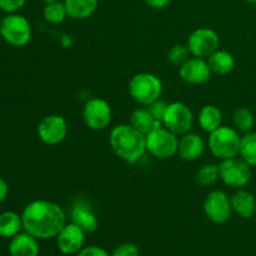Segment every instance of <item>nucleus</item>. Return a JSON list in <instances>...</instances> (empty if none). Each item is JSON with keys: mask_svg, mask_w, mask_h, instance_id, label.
<instances>
[{"mask_svg": "<svg viewBox=\"0 0 256 256\" xmlns=\"http://www.w3.org/2000/svg\"><path fill=\"white\" fill-rule=\"evenodd\" d=\"M22 229L36 239L56 238L66 224V214L59 204L39 199L29 202L22 212Z\"/></svg>", "mask_w": 256, "mask_h": 256, "instance_id": "nucleus-1", "label": "nucleus"}, {"mask_svg": "<svg viewBox=\"0 0 256 256\" xmlns=\"http://www.w3.org/2000/svg\"><path fill=\"white\" fill-rule=\"evenodd\" d=\"M109 144L115 155L129 164L139 162L146 152V138L130 124L116 125L110 132Z\"/></svg>", "mask_w": 256, "mask_h": 256, "instance_id": "nucleus-2", "label": "nucleus"}, {"mask_svg": "<svg viewBox=\"0 0 256 256\" xmlns=\"http://www.w3.org/2000/svg\"><path fill=\"white\" fill-rule=\"evenodd\" d=\"M242 136L235 128L222 125L210 132L209 149L212 154L219 160L232 159L239 156Z\"/></svg>", "mask_w": 256, "mask_h": 256, "instance_id": "nucleus-3", "label": "nucleus"}, {"mask_svg": "<svg viewBox=\"0 0 256 256\" xmlns=\"http://www.w3.org/2000/svg\"><path fill=\"white\" fill-rule=\"evenodd\" d=\"M129 94L138 104L148 106L160 99L162 82L152 72H138L129 82Z\"/></svg>", "mask_w": 256, "mask_h": 256, "instance_id": "nucleus-4", "label": "nucleus"}, {"mask_svg": "<svg viewBox=\"0 0 256 256\" xmlns=\"http://www.w3.org/2000/svg\"><path fill=\"white\" fill-rule=\"evenodd\" d=\"M0 35L6 44L22 48L32 40V24L24 15L10 12L0 22Z\"/></svg>", "mask_w": 256, "mask_h": 256, "instance_id": "nucleus-5", "label": "nucleus"}, {"mask_svg": "<svg viewBox=\"0 0 256 256\" xmlns=\"http://www.w3.org/2000/svg\"><path fill=\"white\" fill-rule=\"evenodd\" d=\"M146 138V152L150 155L160 160L170 159L178 154L179 149V136L170 132L164 125H159L148 135Z\"/></svg>", "mask_w": 256, "mask_h": 256, "instance_id": "nucleus-6", "label": "nucleus"}, {"mask_svg": "<svg viewBox=\"0 0 256 256\" xmlns=\"http://www.w3.org/2000/svg\"><path fill=\"white\" fill-rule=\"evenodd\" d=\"M219 172L220 180L225 185L235 189H242L252 180V166L238 156L220 160Z\"/></svg>", "mask_w": 256, "mask_h": 256, "instance_id": "nucleus-7", "label": "nucleus"}, {"mask_svg": "<svg viewBox=\"0 0 256 256\" xmlns=\"http://www.w3.org/2000/svg\"><path fill=\"white\" fill-rule=\"evenodd\" d=\"M219 34L212 28H198L189 35L186 46L190 55L208 59L212 52L219 49Z\"/></svg>", "mask_w": 256, "mask_h": 256, "instance_id": "nucleus-8", "label": "nucleus"}, {"mask_svg": "<svg viewBox=\"0 0 256 256\" xmlns=\"http://www.w3.org/2000/svg\"><path fill=\"white\" fill-rule=\"evenodd\" d=\"M194 124V114L186 104L182 102H170L162 119V125L178 136L186 134Z\"/></svg>", "mask_w": 256, "mask_h": 256, "instance_id": "nucleus-9", "label": "nucleus"}, {"mask_svg": "<svg viewBox=\"0 0 256 256\" xmlns=\"http://www.w3.org/2000/svg\"><path fill=\"white\" fill-rule=\"evenodd\" d=\"M112 106L102 98H92L82 108V119L89 129L100 132L105 130L112 122Z\"/></svg>", "mask_w": 256, "mask_h": 256, "instance_id": "nucleus-10", "label": "nucleus"}, {"mask_svg": "<svg viewBox=\"0 0 256 256\" xmlns=\"http://www.w3.org/2000/svg\"><path fill=\"white\" fill-rule=\"evenodd\" d=\"M204 214L215 224H224L232 218V200L222 190H212L204 200Z\"/></svg>", "mask_w": 256, "mask_h": 256, "instance_id": "nucleus-11", "label": "nucleus"}, {"mask_svg": "<svg viewBox=\"0 0 256 256\" xmlns=\"http://www.w3.org/2000/svg\"><path fill=\"white\" fill-rule=\"evenodd\" d=\"M68 122L59 114L46 115L38 125V136L44 144L58 145L65 140L68 135Z\"/></svg>", "mask_w": 256, "mask_h": 256, "instance_id": "nucleus-12", "label": "nucleus"}, {"mask_svg": "<svg viewBox=\"0 0 256 256\" xmlns=\"http://www.w3.org/2000/svg\"><path fill=\"white\" fill-rule=\"evenodd\" d=\"M212 69L206 59L192 56L179 66V75L182 82L190 85H202L212 78Z\"/></svg>", "mask_w": 256, "mask_h": 256, "instance_id": "nucleus-13", "label": "nucleus"}, {"mask_svg": "<svg viewBox=\"0 0 256 256\" xmlns=\"http://www.w3.org/2000/svg\"><path fill=\"white\" fill-rule=\"evenodd\" d=\"M85 234L86 232L74 222L65 224L56 235V245L60 252L64 255L78 254L84 246Z\"/></svg>", "mask_w": 256, "mask_h": 256, "instance_id": "nucleus-14", "label": "nucleus"}, {"mask_svg": "<svg viewBox=\"0 0 256 256\" xmlns=\"http://www.w3.org/2000/svg\"><path fill=\"white\" fill-rule=\"evenodd\" d=\"M70 218H72V222L82 228L86 234L96 232L98 226H99L96 215L92 212L89 202L84 199H78L72 204V210H70Z\"/></svg>", "mask_w": 256, "mask_h": 256, "instance_id": "nucleus-15", "label": "nucleus"}, {"mask_svg": "<svg viewBox=\"0 0 256 256\" xmlns=\"http://www.w3.org/2000/svg\"><path fill=\"white\" fill-rule=\"evenodd\" d=\"M205 142L204 139L196 132H186L179 139V149L178 154L184 162H195L204 154Z\"/></svg>", "mask_w": 256, "mask_h": 256, "instance_id": "nucleus-16", "label": "nucleus"}, {"mask_svg": "<svg viewBox=\"0 0 256 256\" xmlns=\"http://www.w3.org/2000/svg\"><path fill=\"white\" fill-rule=\"evenodd\" d=\"M39 250L36 238L26 232H19L10 240V256H39Z\"/></svg>", "mask_w": 256, "mask_h": 256, "instance_id": "nucleus-17", "label": "nucleus"}, {"mask_svg": "<svg viewBox=\"0 0 256 256\" xmlns=\"http://www.w3.org/2000/svg\"><path fill=\"white\" fill-rule=\"evenodd\" d=\"M232 200V212L242 219H250L256 212V199L250 192L242 189H238L230 198Z\"/></svg>", "mask_w": 256, "mask_h": 256, "instance_id": "nucleus-18", "label": "nucleus"}, {"mask_svg": "<svg viewBox=\"0 0 256 256\" xmlns=\"http://www.w3.org/2000/svg\"><path fill=\"white\" fill-rule=\"evenodd\" d=\"M64 4L68 16L74 20H84L96 12L99 0H64Z\"/></svg>", "mask_w": 256, "mask_h": 256, "instance_id": "nucleus-19", "label": "nucleus"}, {"mask_svg": "<svg viewBox=\"0 0 256 256\" xmlns=\"http://www.w3.org/2000/svg\"><path fill=\"white\" fill-rule=\"evenodd\" d=\"M208 62L212 69V74L216 75H228L234 70L235 58L232 52L228 50L218 49L208 58Z\"/></svg>", "mask_w": 256, "mask_h": 256, "instance_id": "nucleus-20", "label": "nucleus"}, {"mask_svg": "<svg viewBox=\"0 0 256 256\" xmlns=\"http://www.w3.org/2000/svg\"><path fill=\"white\" fill-rule=\"evenodd\" d=\"M200 128L206 132H212L222 125V112L216 105H204L198 116Z\"/></svg>", "mask_w": 256, "mask_h": 256, "instance_id": "nucleus-21", "label": "nucleus"}, {"mask_svg": "<svg viewBox=\"0 0 256 256\" xmlns=\"http://www.w3.org/2000/svg\"><path fill=\"white\" fill-rule=\"evenodd\" d=\"M130 125H132L135 129L139 130L144 135H148L152 129L162 124L156 122L150 110L146 106H144L132 110V112L130 114Z\"/></svg>", "mask_w": 256, "mask_h": 256, "instance_id": "nucleus-22", "label": "nucleus"}, {"mask_svg": "<svg viewBox=\"0 0 256 256\" xmlns=\"http://www.w3.org/2000/svg\"><path fill=\"white\" fill-rule=\"evenodd\" d=\"M22 215L15 212H4L0 214V236L12 239L22 232Z\"/></svg>", "mask_w": 256, "mask_h": 256, "instance_id": "nucleus-23", "label": "nucleus"}, {"mask_svg": "<svg viewBox=\"0 0 256 256\" xmlns=\"http://www.w3.org/2000/svg\"><path fill=\"white\" fill-rule=\"evenodd\" d=\"M239 156L250 166H256V132H250L242 136Z\"/></svg>", "mask_w": 256, "mask_h": 256, "instance_id": "nucleus-24", "label": "nucleus"}, {"mask_svg": "<svg viewBox=\"0 0 256 256\" xmlns=\"http://www.w3.org/2000/svg\"><path fill=\"white\" fill-rule=\"evenodd\" d=\"M232 124L238 132L246 134V132H252V128L255 125V116L252 110L248 108H239L235 110L232 115Z\"/></svg>", "mask_w": 256, "mask_h": 256, "instance_id": "nucleus-25", "label": "nucleus"}, {"mask_svg": "<svg viewBox=\"0 0 256 256\" xmlns=\"http://www.w3.org/2000/svg\"><path fill=\"white\" fill-rule=\"evenodd\" d=\"M220 179L219 165L216 164H205L200 168L195 175V180L200 186H212Z\"/></svg>", "mask_w": 256, "mask_h": 256, "instance_id": "nucleus-26", "label": "nucleus"}, {"mask_svg": "<svg viewBox=\"0 0 256 256\" xmlns=\"http://www.w3.org/2000/svg\"><path fill=\"white\" fill-rule=\"evenodd\" d=\"M42 15H44V19L50 24H60L66 19L68 12L64 2H55L52 4H45Z\"/></svg>", "mask_w": 256, "mask_h": 256, "instance_id": "nucleus-27", "label": "nucleus"}, {"mask_svg": "<svg viewBox=\"0 0 256 256\" xmlns=\"http://www.w3.org/2000/svg\"><path fill=\"white\" fill-rule=\"evenodd\" d=\"M190 58V52L186 45L176 44L168 52V60L174 66H182Z\"/></svg>", "mask_w": 256, "mask_h": 256, "instance_id": "nucleus-28", "label": "nucleus"}, {"mask_svg": "<svg viewBox=\"0 0 256 256\" xmlns=\"http://www.w3.org/2000/svg\"><path fill=\"white\" fill-rule=\"evenodd\" d=\"M168 102H165L164 100H160L158 99L156 102H152L150 105H148V109L150 110V112L152 114V116L155 118V120L156 122H159L160 124H162V119H164V115L165 112H166V109H168Z\"/></svg>", "mask_w": 256, "mask_h": 256, "instance_id": "nucleus-29", "label": "nucleus"}, {"mask_svg": "<svg viewBox=\"0 0 256 256\" xmlns=\"http://www.w3.org/2000/svg\"><path fill=\"white\" fill-rule=\"evenodd\" d=\"M112 256H140V250L132 242H122L115 248Z\"/></svg>", "mask_w": 256, "mask_h": 256, "instance_id": "nucleus-30", "label": "nucleus"}, {"mask_svg": "<svg viewBox=\"0 0 256 256\" xmlns=\"http://www.w3.org/2000/svg\"><path fill=\"white\" fill-rule=\"evenodd\" d=\"M26 0H0V10L8 12H16L25 5Z\"/></svg>", "mask_w": 256, "mask_h": 256, "instance_id": "nucleus-31", "label": "nucleus"}, {"mask_svg": "<svg viewBox=\"0 0 256 256\" xmlns=\"http://www.w3.org/2000/svg\"><path fill=\"white\" fill-rule=\"evenodd\" d=\"M76 256H112L105 249L99 246H86L82 248Z\"/></svg>", "mask_w": 256, "mask_h": 256, "instance_id": "nucleus-32", "label": "nucleus"}, {"mask_svg": "<svg viewBox=\"0 0 256 256\" xmlns=\"http://www.w3.org/2000/svg\"><path fill=\"white\" fill-rule=\"evenodd\" d=\"M172 0H145V4L154 10L165 9Z\"/></svg>", "mask_w": 256, "mask_h": 256, "instance_id": "nucleus-33", "label": "nucleus"}, {"mask_svg": "<svg viewBox=\"0 0 256 256\" xmlns=\"http://www.w3.org/2000/svg\"><path fill=\"white\" fill-rule=\"evenodd\" d=\"M8 192H9V186H8L6 182L0 178V205L5 202V199L8 196Z\"/></svg>", "mask_w": 256, "mask_h": 256, "instance_id": "nucleus-34", "label": "nucleus"}, {"mask_svg": "<svg viewBox=\"0 0 256 256\" xmlns=\"http://www.w3.org/2000/svg\"><path fill=\"white\" fill-rule=\"evenodd\" d=\"M42 2H45V4H52V2H59V0H42Z\"/></svg>", "mask_w": 256, "mask_h": 256, "instance_id": "nucleus-35", "label": "nucleus"}, {"mask_svg": "<svg viewBox=\"0 0 256 256\" xmlns=\"http://www.w3.org/2000/svg\"><path fill=\"white\" fill-rule=\"evenodd\" d=\"M245 2H250V4H256V0H245Z\"/></svg>", "mask_w": 256, "mask_h": 256, "instance_id": "nucleus-36", "label": "nucleus"}, {"mask_svg": "<svg viewBox=\"0 0 256 256\" xmlns=\"http://www.w3.org/2000/svg\"><path fill=\"white\" fill-rule=\"evenodd\" d=\"M0 238H2V236H0Z\"/></svg>", "mask_w": 256, "mask_h": 256, "instance_id": "nucleus-37", "label": "nucleus"}, {"mask_svg": "<svg viewBox=\"0 0 256 256\" xmlns=\"http://www.w3.org/2000/svg\"><path fill=\"white\" fill-rule=\"evenodd\" d=\"M255 5H256V4H255Z\"/></svg>", "mask_w": 256, "mask_h": 256, "instance_id": "nucleus-38", "label": "nucleus"}]
</instances>
